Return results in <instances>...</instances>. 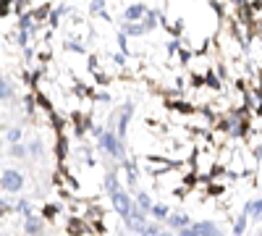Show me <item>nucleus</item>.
<instances>
[{
	"mask_svg": "<svg viewBox=\"0 0 262 236\" xmlns=\"http://www.w3.org/2000/svg\"><path fill=\"white\" fill-rule=\"evenodd\" d=\"M110 202H113V210H116L121 218H129V212H131V207H134V197H131L129 192L118 189L116 194H110Z\"/></svg>",
	"mask_w": 262,
	"mask_h": 236,
	"instance_id": "f257e3e1",
	"label": "nucleus"
},
{
	"mask_svg": "<svg viewBox=\"0 0 262 236\" xmlns=\"http://www.w3.org/2000/svg\"><path fill=\"white\" fill-rule=\"evenodd\" d=\"M0 186L6 189V192L16 194L24 189V176H21L19 171H3V176H0Z\"/></svg>",
	"mask_w": 262,
	"mask_h": 236,
	"instance_id": "f03ea898",
	"label": "nucleus"
},
{
	"mask_svg": "<svg viewBox=\"0 0 262 236\" xmlns=\"http://www.w3.org/2000/svg\"><path fill=\"white\" fill-rule=\"evenodd\" d=\"M123 223H126V231H131V233H139L144 226H147V212L144 210H139V207H131V212H129V218H123Z\"/></svg>",
	"mask_w": 262,
	"mask_h": 236,
	"instance_id": "7ed1b4c3",
	"label": "nucleus"
},
{
	"mask_svg": "<svg viewBox=\"0 0 262 236\" xmlns=\"http://www.w3.org/2000/svg\"><path fill=\"white\" fill-rule=\"evenodd\" d=\"M45 223H48V220H45L42 215H34V212H32L29 218H24V233L27 236H42Z\"/></svg>",
	"mask_w": 262,
	"mask_h": 236,
	"instance_id": "20e7f679",
	"label": "nucleus"
},
{
	"mask_svg": "<svg viewBox=\"0 0 262 236\" xmlns=\"http://www.w3.org/2000/svg\"><path fill=\"white\" fill-rule=\"evenodd\" d=\"M102 186H105L108 197H110V194H116L118 189H121V179H118V165H110V168H108L105 179H102Z\"/></svg>",
	"mask_w": 262,
	"mask_h": 236,
	"instance_id": "39448f33",
	"label": "nucleus"
},
{
	"mask_svg": "<svg viewBox=\"0 0 262 236\" xmlns=\"http://www.w3.org/2000/svg\"><path fill=\"white\" fill-rule=\"evenodd\" d=\"M165 223H168V228H170V231H181V228L191 226V218L186 215V212H170Z\"/></svg>",
	"mask_w": 262,
	"mask_h": 236,
	"instance_id": "423d86ee",
	"label": "nucleus"
},
{
	"mask_svg": "<svg viewBox=\"0 0 262 236\" xmlns=\"http://www.w3.org/2000/svg\"><path fill=\"white\" fill-rule=\"evenodd\" d=\"M191 228H194L199 236H223V231L218 228V223H212V220H199V223H191Z\"/></svg>",
	"mask_w": 262,
	"mask_h": 236,
	"instance_id": "0eeeda50",
	"label": "nucleus"
},
{
	"mask_svg": "<svg viewBox=\"0 0 262 236\" xmlns=\"http://www.w3.org/2000/svg\"><path fill=\"white\" fill-rule=\"evenodd\" d=\"M147 11L150 8H147L144 3H131L126 11H123V21H142Z\"/></svg>",
	"mask_w": 262,
	"mask_h": 236,
	"instance_id": "6e6552de",
	"label": "nucleus"
},
{
	"mask_svg": "<svg viewBox=\"0 0 262 236\" xmlns=\"http://www.w3.org/2000/svg\"><path fill=\"white\" fill-rule=\"evenodd\" d=\"M121 168H126V184L131 189V194H136V179H139V168H136V163L134 160H126Z\"/></svg>",
	"mask_w": 262,
	"mask_h": 236,
	"instance_id": "1a4fd4ad",
	"label": "nucleus"
},
{
	"mask_svg": "<svg viewBox=\"0 0 262 236\" xmlns=\"http://www.w3.org/2000/svg\"><path fill=\"white\" fill-rule=\"evenodd\" d=\"M134 205L139 207V210H144L147 215H150V210H152V205H155V199L147 194V192H142V189H136V194H134Z\"/></svg>",
	"mask_w": 262,
	"mask_h": 236,
	"instance_id": "9d476101",
	"label": "nucleus"
},
{
	"mask_svg": "<svg viewBox=\"0 0 262 236\" xmlns=\"http://www.w3.org/2000/svg\"><path fill=\"white\" fill-rule=\"evenodd\" d=\"M121 27H123V34H126V37H142V34H147L142 21H121Z\"/></svg>",
	"mask_w": 262,
	"mask_h": 236,
	"instance_id": "9b49d317",
	"label": "nucleus"
},
{
	"mask_svg": "<svg viewBox=\"0 0 262 236\" xmlns=\"http://www.w3.org/2000/svg\"><path fill=\"white\" fill-rule=\"evenodd\" d=\"M66 233H68V236H82V233H87V223H84L82 218H68Z\"/></svg>",
	"mask_w": 262,
	"mask_h": 236,
	"instance_id": "f8f14e48",
	"label": "nucleus"
},
{
	"mask_svg": "<svg viewBox=\"0 0 262 236\" xmlns=\"http://www.w3.org/2000/svg\"><path fill=\"white\" fill-rule=\"evenodd\" d=\"M157 21H160V11L150 8V11L144 14V19H142V27H144L147 32H152V29H157Z\"/></svg>",
	"mask_w": 262,
	"mask_h": 236,
	"instance_id": "ddd939ff",
	"label": "nucleus"
},
{
	"mask_svg": "<svg viewBox=\"0 0 262 236\" xmlns=\"http://www.w3.org/2000/svg\"><path fill=\"white\" fill-rule=\"evenodd\" d=\"M150 215H152L157 223H165V220H168V215H170V210H168V205H165V202H155V205H152V210H150Z\"/></svg>",
	"mask_w": 262,
	"mask_h": 236,
	"instance_id": "4468645a",
	"label": "nucleus"
},
{
	"mask_svg": "<svg viewBox=\"0 0 262 236\" xmlns=\"http://www.w3.org/2000/svg\"><path fill=\"white\" fill-rule=\"evenodd\" d=\"M27 150H29V158H32V160L45 158V145H42V139H32L29 145H27Z\"/></svg>",
	"mask_w": 262,
	"mask_h": 236,
	"instance_id": "2eb2a0df",
	"label": "nucleus"
},
{
	"mask_svg": "<svg viewBox=\"0 0 262 236\" xmlns=\"http://www.w3.org/2000/svg\"><path fill=\"white\" fill-rule=\"evenodd\" d=\"M8 152H11V158H16V160H24L29 158V150L24 142H16V145H8Z\"/></svg>",
	"mask_w": 262,
	"mask_h": 236,
	"instance_id": "dca6fc26",
	"label": "nucleus"
},
{
	"mask_svg": "<svg viewBox=\"0 0 262 236\" xmlns=\"http://www.w3.org/2000/svg\"><path fill=\"white\" fill-rule=\"evenodd\" d=\"M66 155H68V139H66L63 134H58V142H55V158L63 163Z\"/></svg>",
	"mask_w": 262,
	"mask_h": 236,
	"instance_id": "f3484780",
	"label": "nucleus"
},
{
	"mask_svg": "<svg viewBox=\"0 0 262 236\" xmlns=\"http://www.w3.org/2000/svg\"><path fill=\"white\" fill-rule=\"evenodd\" d=\"M160 231H163V226H160L157 220H147V226H144L139 233H134V236H157Z\"/></svg>",
	"mask_w": 262,
	"mask_h": 236,
	"instance_id": "a211bd4d",
	"label": "nucleus"
},
{
	"mask_svg": "<svg viewBox=\"0 0 262 236\" xmlns=\"http://www.w3.org/2000/svg\"><path fill=\"white\" fill-rule=\"evenodd\" d=\"M246 226H249V215H246V212H241V215L236 218V223H233V236H244Z\"/></svg>",
	"mask_w": 262,
	"mask_h": 236,
	"instance_id": "6ab92c4d",
	"label": "nucleus"
},
{
	"mask_svg": "<svg viewBox=\"0 0 262 236\" xmlns=\"http://www.w3.org/2000/svg\"><path fill=\"white\" fill-rule=\"evenodd\" d=\"M11 97H14V87H11L8 79L0 76V102H3V100H11Z\"/></svg>",
	"mask_w": 262,
	"mask_h": 236,
	"instance_id": "aec40b11",
	"label": "nucleus"
},
{
	"mask_svg": "<svg viewBox=\"0 0 262 236\" xmlns=\"http://www.w3.org/2000/svg\"><path fill=\"white\" fill-rule=\"evenodd\" d=\"M58 212H61V205H58V202H53V205H45V207H42V218L50 223V220H55V215H58Z\"/></svg>",
	"mask_w": 262,
	"mask_h": 236,
	"instance_id": "412c9836",
	"label": "nucleus"
},
{
	"mask_svg": "<svg viewBox=\"0 0 262 236\" xmlns=\"http://www.w3.org/2000/svg\"><path fill=\"white\" fill-rule=\"evenodd\" d=\"M14 212H21V215H24V218H29L32 215V199H19V202H16V207H14Z\"/></svg>",
	"mask_w": 262,
	"mask_h": 236,
	"instance_id": "4be33fe9",
	"label": "nucleus"
},
{
	"mask_svg": "<svg viewBox=\"0 0 262 236\" xmlns=\"http://www.w3.org/2000/svg\"><path fill=\"white\" fill-rule=\"evenodd\" d=\"M21 139H24V132H21L19 126L8 129V134H6V142H8V145H16V142H21Z\"/></svg>",
	"mask_w": 262,
	"mask_h": 236,
	"instance_id": "5701e85b",
	"label": "nucleus"
},
{
	"mask_svg": "<svg viewBox=\"0 0 262 236\" xmlns=\"http://www.w3.org/2000/svg\"><path fill=\"white\" fill-rule=\"evenodd\" d=\"M249 218H252L254 223L262 220V197H257L254 202H252V215H249Z\"/></svg>",
	"mask_w": 262,
	"mask_h": 236,
	"instance_id": "b1692460",
	"label": "nucleus"
},
{
	"mask_svg": "<svg viewBox=\"0 0 262 236\" xmlns=\"http://www.w3.org/2000/svg\"><path fill=\"white\" fill-rule=\"evenodd\" d=\"M82 158H84V165H89V168H95L97 160H95V152L89 147H82Z\"/></svg>",
	"mask_w": 262,
	"mask_h": 236,
	"instance_id": "393cba45",
	"label": "nucleus"
},
{
	"mask_svg": "<svg viewBox=\"0 0 262 236\" xmlns=\"http://www.w3.org/2000/svg\"><path fill=\"white\" fill-rule=\"evenodd\" d=\"M89 11H92V16H105V0H92Z\"/></svg>",
	"mask_w": 262,
	"mask_h": 236,
	"instance_id": "a878e982",
	"label": "nucleus"
},
{
	"mask_svg": "<svg viewBox=\"0 0 262 236\" xmlns=\"http://www.w3.org/2000/svg\"><path fill=\"white\" fill-rule=\"evenodd\" d=\"M34 97H37V94H34ZM34 97H32V94H29V97H24V108H27L29 115H34V110H37V100H34Z\"/></svg>",
	"mask_w": 262,
	"mask_h": 236,
	"instance_id": "bb28decb",
	"label": "nucleus"
},
{
	"mask_svg": "<svg viewBox=\"0 0 262 236\" xmlns=\"http://www.w3.org/2000/svg\"><path fill=\"white\" fill-rule=\"evenodd\" d=\"M89 134H92L95 145H97V142H100L102 137H105V126H92V129H89Z\"/></svg>",
	"mask_w": 262,
	"mask_h": 236,
	"instance_id": "cd10ccee",
	"label": "nucleus"
},
{
	"mask_svg": "<svg viewBox=\"0 0 262 236\" xmlns=\"http://www.w3.org/2000/svg\"><path fill=\"white\" fill-rule=\"evenodd\" d=\"M61 14H63V8H58V11H50V16H48V21H50V27L55 29L58 27V21H61Z\"/></svg>",
	"mask_w": 262,
	"mask_h": 236,
	"instance_id": "c85d7f7f",
	"label": "nucleus"
},
{
	"mask_svg": "<svg viewBox=\"0 0 262 236\" xmlns=\"http://www.w3.org/2000/svg\"><path fill=\"white\" fill-rule=\"evenodd\" d=\"M204 81H207V84H210L212 89H220V79L215 76V74H207V79H204Z\"/></svg>",
	"mask_w": 262,
	"mask_h": 236,
	"instance_id": "c756f323",
	"label": "nucleus"
},
{
	"mask_svg": "<svg viewBox=\"0 0 262 236\" xmlns=\"http://www.w3.org/2000/svg\"><path fill=\"white\" fill-rule=\"evenodd\" d=\"M92 100H97V102H110V94L108 92H92Z\"/></svg>",
	"mask_w": 262,
	"mask_h": 236,
	"instance_id": "7c9ffc66",
	"label": "nucleus"
},
{
	"mask_svg": "<svg viewBox=\"0 0 262 236\" xmlns=\"http://www.w3.org/2000/svg\"><path fill=\"white\" fill-rule=\"evenodd\" d=\"M8 11H11V0H0V19L8 16Z\"/></svg>",
	"mask_w": 262,
	"mask_h": 236,
	"instance_id": "2f4dec72",
	"label": "nucleus"
},
{
	"mask_svg": "<svg viewBox=\"0 0 262 236\" xmlns=\"http://www.w3.org/2000/svg\"><path fill=\"white\" fill-rule=\"evenodd\" d=\"M178 236H199V233L191 228V226H186V228H181V231H178Z\"/></svg>",
	"mask_w": 262,
	"mask_h": 236,
	"instance_id": "473e14b6",
	"label": "nucleus"
},
{
	"mask_svg": "<svg viewBox=\"0 0 262 236\" xmlns=\"http://www.w3.org/2000/svg\"><path fill=\"white\" fill-rule=\"evenodd\" d=\"M113 61H116L118 66H123V63H126V53H116V55H113Z\"/></svg>",
	"mask_w": 262,
	"mask_h": 236,
	"instance_id": "72a5a7b5",
	"label": "nucleus"
},
{
	"mask_svg": "<svg viewBox=\"0 0 262 236\" xmlns=\"http://www.w3.org/2000/svg\"><path fill=\"white\" fill-rule=\"evenodd\" d=\"M68 47H71V50H76V53H84V45H82V42H68Z\"/></svg>",
	"mask_w": 262,
	"mask_h": 236,
	"instance_id": "f704fd0d",
	"label": "nucleus"
},
{
	"mask_svg": "<svg viewBox=\"0 0 262 236\" xmlns=\"http://www.w3.org/2000/svg\"><path fill=\"white\" fill-rule=\"evenodd\" d=\"M74 92L79 94V97H84V94H89V92H87V87H82V84H76V87H74Z\"/></svg>",
	"mask_w": 262,
	"mask_h": 236,
	"instance_id": "c9c22d12",
	"label": "nucleus"
},
{
	"mask_svg": "<svg viewBox=\"0 0 262 236\" xmlns=\"http://www.w3.org/2000/svg\"><path fill=\"white\" fill-rule=\"evenodd\" d=\"M6 212H8V205H6V199H0V218H3Z\"/></svg>",
	"mask_w": 262,
	"mask_h": 236,
	"instance_id": "e433bc0d",
	"label": "nucleus"
},
{
	"mask_svg": "<svg viewBox=\"0 0 262 236\" xmlns=\"http://www.w3.org/2000/svg\"><path fill=\"white\" fill-rule=\"evenodd\" d=\"M220 192H223V186H218V184L210 186V194H220Z\"/></svg>",
	"mask_w": 262,
	"mask_h": 236,
	"instance_id": "4c0bfd02",
	"label": "nucleus"
},
{
	"mask_svg": "<svg viewBox=\"0 0 262 236\" xmlns=\"http://www.w3.org/2000/svg\"><path fill=\"white\" fill-rule=\"evenodd\" d=\"M157 236H176V231H170V228H163V231L157 233Z\"/></svg>",
	"mask_w": 262,
	"mask_h": 236,
	"instance_id": "58836bf2",
	"label": "nucleus"
},
{
	"mask_svg": "<svg viewBox=\"0 0 262 236\" xmlns=\"http://www.w3.org/2000/svg\"><path fill=\"white\" fill-rule=\"evenodd\" d=\"M27 0H11V6H16V8H24Z\"/></svg>",
	"mask_w": 262,
	"mask_h": 236,
	"instance_id": "ea45409f",
	"label": "nucleus"
},
{
	"mask_svg": "<svg viewBox=\"0 0 262 236\" xmlns=\"http://www.w3.org/2000/svg\"><path fill=\"white\" fill-rule=\"evenodd\" d=\"M0 147H3V139H0Z\"/></svg>",
	"mask_w": 262,
	"mask_h": 236,
	"instance_id": "a19ab883",
	"label": "nucleus"
},
{
	"mask_svg": "<svg viewBox=\"0 0 262 236\" xmlns=\"http://www.w3.org/2000/svg\"><path fill=\"white\" fill-rule=\"evenodd\" d=\"M3 236H11V233H3Z\"/></svg>",
	"mask_w": 262,
	"mask_h": 236,
	"instance_id": "79ce46f5",
	"label": "nucleus"
}]
</instances>
